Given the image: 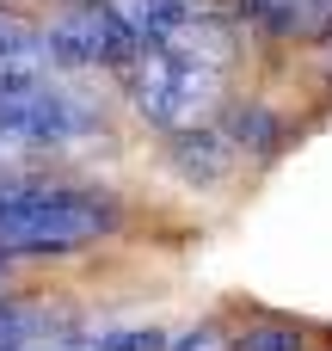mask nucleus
<instances>
[{
	"instance_id": "nucleus-11",
	"label": "nucleus",
	"mask_w": 332,
	"mask_h": 351,
	"mask_svg": "<svg viewBox=\"0 0 332 351\" xmlns=\"http://www.w3.org/2000/svg\"><path fill=\"white\" fill-rule=\"evenodd\" d=\"M166 351H228V339H222L216 327H197V333H185V339H173Z\"/></svg>"
},
{
	"instance_id": "nucleus-7",
	"label": "nucleus",
	"mask_w": 332,
	"mask_h": 351,
	"mask_svg": "<svg viewBox=\"0 0 332 351\" xmlns=\"http://www.w3.org/2000/svg\"><path fill=\"white\" fill-rule=\"evenodd\" d=\"M240 6L265 31H327L332 25V0H240Z\"/></svg>"
},
{
	"instance_id": "nucleus-5",
	"label": "nucleus",
	"mask_w": 332,
	"mask_h": 351,
	"mask_svg": "<svg viewBox=\"0 0 332 351\" xmlns=\"http://www.w3.org/2000/svg\"><path fill=\"white\" fill-rule=\"evenodd\" d=\"M117 19H123V31L148 49V43H173V37H185L191 25H203V19H216L209 12V0H105Z\"/></svg>"
},
{
	"instance_id": "nucleus-1",
	"label": "nucleus",
	"mask_w": 332,
	"mask_h": 351,
	"mask_svg": "<svg viewBox=\"0 0 332 351\" xmlns=\"http://www.w3.org/2000/svg\"><path fill=\"white\" fill-rule=\"evenodd\" d=\"M228 56H234V37L222 19H203L191 25L185 37L173 43H148L123 74H129V99L148 123L173 130V136H191L216 99H222V80H228Z\"/></svg>"
},
{
	"instance_id": "nucleus-9",
	"label": "nucleus",
	"mask_w": 332,
	"mask_h": 351,
	"mask_svg": "<svg viewBox=\"0 0 332 351\" xmlns=\"http://www.w3.org/2000/svg\"><path fill=\"white\" fill-rule=\"evenodd\" d=\"M62 351H166V333L160 327H105L92 339H74Z\"/></svg>"
},
{
	"instance_id": "nucleus-2",
	"label": "nucleus",
	"mask_w": 332,
	"mask_h": 351,
	"mask_svg": "<svg viewBox=\"0 0 332 351\" xmlns=\"http://www.w3.org/2000/svg\"><path fill=\"white\" fill-rule=\"evenodd\" d=\"M117 204L80 185L0 179V253H74L111 234Z\"/></svg>"
},
{
	"instance_id": "nucleus-8",
	"label": "nucleus",
	"mask_w": 332,
	"mask_h": 351,
	"mask_svg": "<svg viewBox=\"0 0 332 351\" xmlns=\"http://www.w3.org/2000/svg\"><path fill=\"white\" fill-rule=\"evenodd\" d=\"M0 68H12V74H43V68H49V43H43V31H37V25H18V19L0 12Z\"/></svg>"
},
{
	"instance_id": "nucleus-3",
	"label": "nucleus",
	"mask_w": 332,
	"mask_h": 351,
	"mask_svg": "<svg viewBox=\"0 0 332 351\" xmlns=\"http://www.w3.org/2000/svg\"><path fill=\"white\" fill-rule=\"evenodd\" d=\"M43 43H49V62L55 68H129L142 56V43L123 31V19L111 6H62L49 25H43Z\"/></svg>"
},
{
	"instance_id": "nucleus-6",
	"label": "nucleus",
	"mask_w": 332,
	"mask_h": 351,
	"mask_svg": "<svg viewBox=\"0 0 332 351\" xmlns=\"http://www.w3.org/2000/svg\"><path fill=\"white\" fill-rule=\"evenodd\" d=\"M62 346H74V315L62 302L0 308V351H62Z\"/></svg>"
},
{
	"instance_id": "nucleus-4",
	"label": "nucleus",
	"mask_w": 332,
	"mask_h": 351,
	"mask_svg": "<svg viewBox=\"0 0 332 351\" xmlns=\"http://www.w3.org/2000/svg\"><path fill=\"white\" fill-rule=\"evenodd\" d=\"M99 117L86 111V99L74 93H55V86H25L12 99H0V142L12 148H62L74 136H86Z\"/></svg>"
},
{
	"instance_id": "nucleus-10",
	"label": "nucleus",
	"mask_w": 332,
	"mask_h": 351,
	"mask_svg": "<svg viewBox=\"0 0 332 351\" xmlns=\"http://www.w3.org/2000/svg\"><path fill=\"white\" fill-rule=\"evenodd\" d=\"M228 351H308L302 346V327H283V321H259V327H246L240 339Z\"/></svg>"
}]
</instances>
